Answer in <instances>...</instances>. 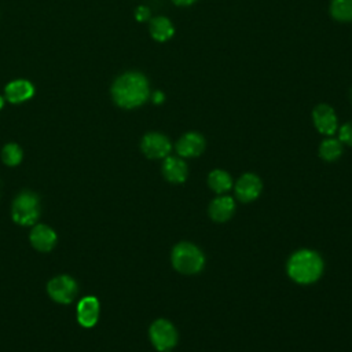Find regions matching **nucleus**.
<instances>
[{"instance_id": "obj_1", "label": "nucleus", "mask_w": 352, "mask_h": 352, "mask_svg": "<svg viewBox=\"0 0 352 352\" xmlns=\"http://www.w3.org/2000/svg\"><path fill=\"white\" fill-rule=\"evenodd\" d=\"M150 96L148 80L139 72H126L118 76L111 85V98L122 109L142 106Z\"/></svg>"}, {"instance_id": "obj_2", "label": "nucleus", "mask_w": 352, "mask_h": 352, "mask_svg": "<svg viewBox=\"0 0 352 352\" xmlns=\"http://www.w3.org/2000/svg\"><path fill=\"white\" fill-rule=\"evenodd\" d=\"M323 258L311 249H300L294 252L286 264L289 278L298 285L315 283L323 274Z\"/></svg>"}, {"instance_id": "obj_3", "label": "nucleus", "mask_w": 352, "mask_h": 352, "mask_svg": "<svg viewBox=\"0 0 352 352\" xmlns=\"http://www.w3.org/2000/svg\"><path fill=\"white\" fill-rule=\"evenodd\" d=\"M170 263L177 272L194 275L204 268L205 256L197 245L191 242H179L170 252Z\"/></svg>"}, {"instance_id": "obj_4", "label": "nucleus", "mask_w": 352, "mask_h": 352, "mask_svg": "<svg viewBox=\"0 0 352 352\" xmlns=\"http://www.w3.org/2000/svg\"><path fill=\"white\" fill-rule=\"evenodd\" d=\"M12 220L21 226H33L40 216L38 197L32 191H22L11 208Z\"/></svg>"}, {"instance_id": "obj_5", "label": "nucleus", "mask_w": 352, "mask_h": 352, "mask_svg": "<svg viewBox=\"0 0 352 352\" xmlns=\"http://www.w3.org/2000/svg\"><path fill=\"white\" fill-rule=\"evenodd\" d=\"M148 337L158 352L172 351L179 340L176 327L166 319H157L148 329Z\"/></svg>"}, {"instance_id": "obj_6", "label": "nucleus", "mask_w": 352, "mask_h": 352, "mask_svg": "<svg viewBox=\"0 0 352 352\" xmlns=\"http://www.w3.org/2000/svg\"><path fill=\"white\" fill-rule=\"evenodd\" d=\"M78 286L76 280L69 275H59L51 279L47 285V292L50 297L59 304H69L77 296Z\"/></svg>"}, {"instance_id": "obj_7", "label": "nucleus", "mask_w": 352, "mask_h": 352, "mask_svg": "<svg viewBox=\"0 0 352 352\" xmlns=\"http://www.w3.org/2000/svg\"><path fill=\"white\" fill-rule=\"evenodd\" d=\"M140 148L147 158L164 160L170 154L172 143L165 135L160 132H148L142 138Z\"/></svg>"}, {"instance_id": "obj_8", "label": "nucleus", "mask_w": 352, "mask_h": 352, "mask_svg": "<svg viewBox=\"0 0 352 352\" xmlns=\"http://www.w3.org/2000/svg\"><path fill=\"white\" fill-rule=\"evenodd\" d=\"M263 190L261 179L254 173H243L234 186V192L238 201L249 204L258 198Z\"/></svg>"}, {"instance_id": "obj_9", "label": "nucleus", "mask_w": 352, "mask_h": 352, "mask_svg": "<svg viewBox=\"0 0 352 352\" xmlns=\"http://www.w3.org/2000/svg\"><path fill=\"white\" fill-rule=\"evenodd\" d=\"M314 125L319 133L326 136H333L338 131L337 116L331 106L329 104H318L312 111Z\"/></svg>"}, {"instance_id": "obj_10", "label": "nucleus", "mask_w": 352, "mask_h": 352, "mask_svg": "<svg viewBox=\"0 0 352 352\" xmlns=\"http://www.w3.org/2000/svg\"><path fill=\"white\" fill-rule=\"evenodd\" d=\"M205 138L198 132H186L176 142V153L182 158L198 157L205 150Z\"/></svg>"}, {"instance_id": "obj_11", "label": "nucleus", "mask_w": 352, "mask_h": 352, "mask_svg": "<svg viewBox=\"0 0 352 352\" xmlns=\"http://www.w3.org/2000/svg\"><path fill=\"white\" fill-rule=\"evenodd\" d=\"M162 175L164 177L173 184H180L184 183L187 176H188V166L186 161L182 157H175V155H168L162 161Z\"/></svg>"}, {"instance_id": "obj_12", "label": "nucleus", "mask_w": 352, "mask_h": 352, "mask_svg": "<svg viewBox=\"0 0 352 352\" xmlns=\"http://www.w3.org/2000/svg\"><path fill=\"white\" fill-rule=\"evenodd\" d=\"M235 212V201L227 194H220L209 204V217L216 223H224L232 217Z\"/></svg>"}, {"instance_id": "obj_13", "label": "nucleus", "mask_w": 352, "mask_h": 352, "mask_svg": "<svg viewBox=\"0 0 352 352\" xmlns=\"http://www.w3.org/2000/svg\"><path fill=\"white\" fill-rule=\"evenodd\" d=\"M99 318V301L96 297L88 296L80 300L77 305V320L82 327H92Z\"/></svg>"}, {"instance_id": "obj_14", "label": "nucleus", "mask_w": 352, "mask_h": 352, "mask_svg": "<svg viewBox=\"0 0 352 352\" xmlns=\"http://www.w3.org/2000/svg\"><path fill=\"white\" fill-rule=\"evenodd\" d=\"M30 243L40 252H48L56 243V234L51 227L45 224H37L30 231Z\"/></svg>"}, {"instance_id": "obj_15", "label": "nucleus", "mask_w": 352, "mask_h": 352, "mask_svg": "<svg viewBox=\"0 0 352 352\" xmlns=\"http://www.w3.org/2000/svg\"><path fill=\"white\" fill-rule=\"evenodd\" d=\"M4 94L11 103H21L33 96L34 88L28 80H15L6 85Z\"/></svg>"}, {"instance_id": "obj_16", "label": "nucleus", "mask_w": 352, "mask_h": 352, "mask_svg": "<svg viewBox=\"0 0 352 352\" xmlns=\"http://www.w3.org/2000/svg\"><path fill=\"white\" fill-rule=\"evenodd\" d=\"M173 33H175V28L169 18L155 16L150 21V34L155 41L164 43L169 40L173 36Z\"/></svg>"}, {"instance_id": "obj_17", "label": "nucleus", "mask_w": 352, "mask_h": 352, "mask_svg": "<svg viewBox=\"0 0 352 352\" xmlns=\"http://www.w3.org/2000/svg\"><path fill=\"white\" fill-rule=\"evenodd\" d=\"M232 184H234L232 177L230 176L228 172L223 169H213L208 175V186L217 195L226 194L227 191H230L232 188Z\"/></svg>"}, {"instance_id": "obj_18", "label": "nucleus", "mask_w": 352, "mask_h": 352, "mask_svg": "<svg viewBox=\"0 0 352 352\" xmlns=\"http://www.w3.org/2000/svg\"><path fill=\"white\" fill-rule=\"evenodd\" d=\"M342 154V143L336 138H327L322 140L319 146V155L327 162L337 161Z\"/></svg>"}, {"instance_id": "obj_19", "label": "nucleus", "mask_w": 352, "mask_h": 352, "mask_svg": "<svg viewBox=\"0 0 352 352\" xmlns=\"http://www.w3.org/2000/svg\"><path fill=\"white\" fill-rule=\"evenodd\" d=\"M330 14L338 22H352V0H331Z\"/></svg>"}, {"instance_id": "obj_20", "label": "nucleus", "mask_w": 352, "mask_h": 352, "mask_svg": "<svg viewBox=\"0 0 352 352\" xmlns=\"http://www.w3.org/2000/svg\"><path fill=\"white\" fill-rule=\"evenodd\" d=\"M1 158L3 162L8 166H15L21 162L22 160V150L18 144L15 143H8L4 146L3 151H1Z\"/></svg>"}, {"instance_id": "obj_21", "label": "nucleus", "mask_w": 352, "mask_h": 352, "mask_svg": "<svg viewBox=\"0 0 352 352\" xmlns=\"http://www.w3.org/2000/svg\"><path fill=\"white\" fill-rule=\"evenodd\" d=\"M338 140L352 147V121L338 128Z\"/></svg>"}, {"instance_id": "obj_22", "label": "nucleus", "mask_w": 352, "mask_h": 352, "mask_svg": "<svg viewBox=\"0 0 352 352\" xmlns=\"http://www.w3.org/2000/svg\"><path fill=\"white\" fill-rule=\"evenodd\" d=\"M135 18L139 22H146L150 19V10L146 6H139L135 11Z\"/></svg>"}, {"instance_id": "obj_23", "label": "nucleus", "mask_w": 352, "mask_h": 352, "mask_svg": "<svg viewBox=\"0 0 352 352\" xmlns=\"http://www.w3.org/2000/svg\"><path fill=\"white\" fill-rule=\"evenodd\" d=\"M151 100H153V103H155V104H161V103L165 100V95H164L161 91H154V92L151 94Z\"/></svg>"}, {"instance_id": "obj_24", "label": "nucleus", "mask_w": 352, "mask_h": 352, "mask_svg": "<svg viewBox=\"0 0 352 352\" xmlns=\"http://www.w3.org/2000/svg\"><path fill=\"white\" fill-rule=\"evenodd\" d=\"M197 0H172L173 4L176 6H180V7H187V6H191L194 4Z\"/></svg>"}, {"instance_id": "obj_25", "label": "nucleus", "mask_w": 352, "mask_h": 352, "mask_svg": "<svg viewBox=\"0 0 352 352\" xmlns=\"http://www.w3.org/2000/svg\"><path fill=\"white\" fill-rule=\"evenodd\" d=\"M1 107H3V98L0 96V109H1Z\"/></svg>"}]
</instances>
